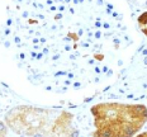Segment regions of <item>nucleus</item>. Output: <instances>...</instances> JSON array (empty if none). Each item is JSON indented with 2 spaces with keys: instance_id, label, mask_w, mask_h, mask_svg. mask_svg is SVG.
Masks as SVG:
<instances>
[{
  "instance_id": "1",
  "label": "nucleus",
  "mask_w": 147,
  "mask_h": 137,
  "mask_svg": "<svg viewBox=\"0 0 147 137\" xmlns=\"http://www.w3.org/2000/svg\"><path fill=\"white\" fill-rule=\"evenodd\" d=\"M3 43L13 48L36 83L80 88L112 74L108 61L127 38L104 0H13Z\"/></svg>"
},
{
  "instance_id": "2",
  "label": "nucleus",
  "mask_w": 147,
  "mask_h": 137,
  "mask_svg": "<svg viewBox=\"0 0 147 137\" xmlns=\"http://www.w3.org/2000/svg\"><path fill=\"white\" fill-rule=\"evenodd\" d=\"M4 122L24 137H79L75 117L63 109L17 107L5 114Z\"/></svg>"
},
{
  "instance_id": "3",
  "label": "nucleus",
  "mask_w": 147,
  "mask_h": 137,
  "mask_svg": "<svg viewBox=\"0 0 147 137\" xmlns=\"http://www.w3.org/2000/svg\"><path fill=\"white\" fill-rule=\"evenodd\" d=\"M93 137H132L147 122V108L142 104L99 103L91 107Z\"/></svg>"
},
{
  "instance_id": "4",
  "label": "nucleus",
  "mask_w": 147,
  "mask_h": 137,
  "mask_svg": "<svg viewBox=\"0 0 147 137\" xmlns=\"http://www.w3.org/2000/svg\"><path fill=\"white\" fill-rule=\"evenodd\" d=\"M137 22H138V27H140L141 32H142L145 36H147V11L140 15Z\"/></svg>"
},
{
  "instance_id": "5",
  "label": "nucleus",
  "mask_w": 147,
  "mask_h": 137,
  "mask_svg": "<svg viewBox=\"0 0 147 137\" xmlns=\"http://www.w3.org/2000/svg\"><path fill=\"white\" fill-rule=\"evenodd\" d=\"M7 124H5V122L0 121V137H5V135H7Z\"/></svg>"
},
{
  "instance_id": "6",
  "label": "nucleus",
  "mask_w": 147,
  "mask_h": 137,
  "mask_svg": "<svg viewBox=\"0 0 147 137\" xmlns=\"http://www.w3.org/2000/svg\"><path fill=\"white\" fill-rule=\"evenodd\" d=\"M136 137H147V132H143V133H141V135L136 136Z\"/></svg>"
}]
</instances>
